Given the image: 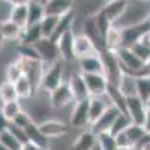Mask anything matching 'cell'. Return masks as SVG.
I'll return each instance as SVG.
<instances>
[{
	"instance_id": "cell-50",
	"label": "cell",
	"mask_w": 150,
	"mask_h": 150,
	"mask_svg": "<svg viewBox=\"0 0 150 150\" xmlns=\"http://www.w3.org/2000/svg\"><path fill=\"white\" fill-rule=\"evenodd\" d=\"M147 20L150 21V12H149V14H147Z\"/></svg>"
},
{
	"instance_id": "cell-4",
	"label": "cell",
	"mask_w": 150,
	"mask_h": 150,
	"mask_svg": "<svg viewBox=\"0 0 150 150\" xmlns=\"http://www.w3.org/2000/svg\"><path fill=\"white\" fill-rule=\"evenodd\" d=\"M99 56H101V59H102V63H104V75H105V78L108 80V84L117 87L123 71H122V66H120V63H119V59H117V56H116V51L102 50V51H99Z\"/></svg>"
},
{
	"instance_id": "cell-31",
	"label": "cell",
	"mask_w": 150,
	"mask_h": 150,
	"mask_svg": "<svg viewBox=\"0 0 150 150\" xmlns=\"http://www.w3.org/2000/svg\"><path fill=\"white\" fill-rule=\"evenodd\" d=\"M125 135H126V138L131 144V147H134L135 144H138V141L143 138V137L146 135V129L144 126H140V125H135V123H131L129 126L123 131Z\"/></svg>"
},
{
	"instance_id": "cell-29",
	"label": "cell",
	"mask_w": 150,
	"mask_h": 150,
	"mask_svg": "<svg viewBox=\"0 0 150 150\" xmlns=\"http://www.w3.org/2000/svg\"><path fill=\"white\" fill-rule=\"evenodd\" d=\"M0 101L2 104L6 102H14V101H20L17 89H15V84L11 83V81H2L0 83Z\"/></svg>"
},
{
	"instance_id": "cell-26",
	"label": "cell",
	"mask_w": 150,
	"mask_h": 150,
	"mask_svg": "<svg viewBox=\"0 0 150 150\" xmlns=\"http://www.w3.org/2000/svg\"><path fill=\"white\" fill-rule=\"evenodd\" d=\"M74 21H75V12L74 11L69 12V14H66V15H63V17H60L59 23H57V27H56V30H54V33L51 36V39L54 42H57L62 35H65L68 30L74 29Z\"/></svg>"
},
{
	"instance_id": "cell-10",
	"label": "cell",
	"mask_w": 150,
	"mask_h": 150,
	"mask_svg": "<svg viewBox=\"0 0 150 150\" xmlns=\"http://www.w3.org/2000/svg\"><path fill=\"white\" fill-rule=\"evenodd\" d=\"M69 125L81 131L89 128V99L74 102L69 112Z\"/></svg>"
},
{
	"instance_id": "cell-44",
	"label": "cell",
	"mask_w": 150,
	"mask_h": 150,
	"mask_svg": "<svg viewBox=\"0 0 150 150\" xmlns=\"http://www.w3.org/2000/svg\"><path fill=\"white\" fill-rule=\"evenodd\" d=\"M32 0H9V5L11 6H24V5H29Z\"/></svg>"
},
{
	"instance_id": "cell-30",
	"label": "cell",
	"mask_w": 150,
	"mask_h": 150,
	"mask_svg": "<svg viewBox=\"0 0 150 150\" xmlns=\"http://www.w3.org/2000/svg\"><path fill=\"white\" fill-rule=\"evenodd\" d=\"M42 38L41 29H39V24L36 26H27L26 29L23 30V36L18 44H26V45H33L35 42H38Z\"/></svg>"
},
{
	"instance_id": "cell-34",
	"label": "cell",
	"mask_w": 150,
	"mask_h": 150,
	"mask_svg": "<svg viewBox=\"0 0 150 150\" xmlns=\"http://www.w3.org/2000/svg\"><path fill=\"white\" fill-rule=\"evenodd\" d=\"M59 23V17H53V15H45L42 18V21L39 23V29L42 33V38H51L56 27Z\"/></svg>"
},
{
	"instance_id": "cell-19",
	"label": "cell",
	"mask_w": 150,
	"mask_h": 150,
	"mask_svg": "<svg viewBox=\"0 0 150 150\" xmlns=\"http://www.w3.org/2000/svg\"><path fill=\"white\" fill-rule=\"evenodd\" d=\"M74 36H75V30L71 29L65 35H62L59 38V41H57L60 59L63 60L65 63H66V62L75 60V57H74Z\"/></svg>"
},
{
	"instance_id": "cell-9",
	"label": "cell",
	"mask_w": 150,
	"mask_h": 150,
	"mask_svg": "<svg viewBox=\"0 0 150 150\" xmlns=\"http://www.w3.org/2000/svg\"><path fill=\"white\" fill-rule=\"evenodd\" d=\"M129 5H131L129 0H107L99 11L102 12L104 17L112 24V26H116V24L123 18V15L126 14Z\"/></svg>"
},
{
	"instance_id": "cell-7",
	"label": "cell",
	"mask_w": 150,
	"mask_h": 150,
	"mask_svg": "<svg viewBox=\"0 0 150 150\" xmlns=\"http://www.w3.org/2000/svg\"><path fill=\"white\" fill-rule=\"evenodd\" d=\"M125 112L128 114V117L131 119L132 123L140 125V126H144L147 111H146L144 101L138 95L125 98Z\"/></svg>"
},
{
	"instance_id": "cell-18",
	"label": "cell",
	"mask_w": 150,
	"mask_h": 150,
	"mask_svg": "<svg viewBox=\"0 0 150 150\" xmlns=\"http://www.w3.org/2000/svg\"><path fill=\"white\" fill-rule=\"evenodd\" d=\"M77 65H78L80 74H104V63H102V59L99 56V53L78 59Z\"/></svg>"
},
{
	"instance_id": "cell-6",
	"label": "cell",
	"mask_w": 150,
	"mask_h": 150,
	"mask_svg": "<svg viewBox=\"0 0 150 150\" xmlns=\"http://www.w3.org/2000/svg\"><path fill=\"white\" fill-rule=\"evenodd\" d=\"M116 56L119 59L122 71L128 72V74H132V75H135V77L140 74V71L144 66V62L137 56L129 47H120L116 51Z\"/></svg>"
},
{
	"instance_id": "cell-16",
	"label": "cell",
	"mask_w": 150,
	"mask_h": 150,
	"mask_svg": "<svg viewBox=\"0 0 150 150\" xmlns=\"http://www.w3.org/2000/svg\"><path fill=\"white\" fill-rule=\"evenodd\" d=\"M111 105L107 95L104 96H92L89 98V126L93 125L99 117L104 114V111Z\"/></svg>"
},
{
	"instance_id": "cell-51",
	"label": "cell",
	"mask_w": 150,
	"mask_h": 150,
	"mask_svg": "<svg viewBox=\"0 0 150 150\" xmlns=\"http://www.w3.org/2000/svg\"><path fill=\"white\" fill-rule=\"evenodd\" d=\"M42 150H50V147H48V149H42Z\"/></svg>"
},
{
	"instance_id": "cell-3",
	"label": "cell",
	"mask_w": 150,
	"mask_h": 150,
	"mask_svg": "<svg viewBox=\"0 0 150 150\" xmlns=\"http://www.w3.org/2000/svg\"><path fill=\"white\" fill-rule=\"evenodd\" d=\"M120 30H122V47H132L134 44L141 41L144 36L150 33V21L144 18L138 23L123 26L120 27Z\"/></svg>"
},
{
	"instance_id": "cell-23",
	"label": "cell",
	"mask_w": 150,
	"mask_h": 150,
	"mask_svg": "<svg viewBox=\"0 0 150 150\" xmlns=\"http://www.w3.org/2000/svg\"><path fill=\"white\" fill-rule=\"evenodd\" d=\"M47 15L45 5L41 0H32L27 5V26H36Z\"/></svg>"
},
{
	"instance_id": "cell-1",
	"label": "cell",
	"mask_w": 150,
	"mask_h": 150,
	"mask_svg": "<svg viewBox=\"0 0 150 150\" xmlns=\"http://www.w3.org/2000/svg\"><path fill=\"white\" fill-rule=\"evenodd\" d=\"M65 62L63 60H59L56 63L45 66L44 75H42V81H41V90L47 95H50L54 89L66 81V75H65V66H63Z\"/></svg>"
},
{
	"instance_id": "cell-20",
	"label": "cell",
	"mask_w": 150,
	"mask_h": 150,
	"mask_svg": "<svg viewBox=\"0 0 150 150\" xmlns=\"http://www.w3.org/2000/svg\"><path fill=\"white\" fill-rule=\"evenodd\" d=\"M96 144H98V137L87 128L75 137V140L69 146V150H92Z\"/></svg>"
},
{
	"instance_id": "cell-35",
	"label": "cell",
	"mask_w": 150,
	"mask_h": 150,
	"mask_svg": "<svg viewBox=\"0 0 150 150\" xmlns=\"http://www.w3.org/2000/svg\"><path fill=\"white\" fill-rule=\"evenodd\" d=\"M21 77H23V68L18 63V60L15 59V60H12L5 69V80L11 81V83H17Z\"/></svg>"
},
{
	"instance_id": "cell-32",
	"label": "cell",
	"mask_w": 150,
	"mask_h": 150,
	"mask_svg": "<svg viewBox=\"0 0 150 150\" xmlns=\"http://www.w3.org/2000/svg\"><path fill=\"white\" fill-rule=\"evenodd\" d=\"M24 110V105L20 102V101H14V102H6V104H2V114L5 116V119L8 122H14L15 117L20 114V112Z\"/></svg>"
},
{
	"instance_id": "cell-27",
	"label": "cell",
	"mask_w": 150,
	"mask_h": 150,
	"mask_svg": "<svg viewBox=\"0 0 150 150\" xmlns=\"http://www.w3.org/2000/svg\"><path fill=\"white\" fill-rule=\"evenodd\" d=\"M8 18L24 30L27 27V5H24V6H11Z\"/></svg>"
},
{
	"instance_id": "cell-52",
	"label": "cell",
	"mask_w": 150,
	"mask_h": 150,
	"mask_svg": "<svg viewBox=\"0 0 150 150\" xmlns=\"http://www.w3.org/2000/svg\"><path fill=\"white\" fill-rule=\"evenodd\" d=\"M3 2H8V3H9V0H3Z\"/></svg>"
},
{
	"instance_id": "cell-41",
	"label": "cell",
	"mask_w": 150,
	"mask_h": 150,
	"mask_svg": "<svg viewBox=\"0 0 150 150\" xmlns=\"http://www.w3.org/2000/svg\"><path fill=\"white\" fill-rule=\"evenodd\" d=\"M8 131L15 137L17 140H20L21 143H26L27 141V137H26V131H24L23 128H20V126H17V125H14V123H9V126H8Z\"/></svg>"
},
{
	"instance_id": "cell-43",
	"label": "cell",
	"mask_w": 150,
	"mask_h": 150,
	"mask_svg": "<svg viewBox=\"0 0 150 150\" xmlns=\"http://www.w3.org/2000/svg\"><path fill=\"white\" fill-rule=\"evenodd\" d=\"M21 150H42V149L39 146H36L35 143H32V141H26V143H23Z\"/></svg>"
},
{
	"instance_id": "cell-14",
	"label": "cell",
	"mask_w": 150,
	"mask_h": 150,
	"mask_svg": "<svg viewBox=\"0 0 150 150\" xmlns=\"http://www.w3.org/2000/svg\"><path fill=\"white\" fill-rule=\"evenodd\" d=\"M84 83L87 86L90 98L92 96H104L107 95L108 89V80L105 78L104 74H81Z\"/></svg>"
},
{
	"instance_id": "cell-47",
	"label": "cell",
	"mask_w": 150,
	"mask_h": 150,
	"mask_svg": "<svg viewBox=\"0 0 150 150\" xmlns=\"http://www.w3.org/2000/svg\"><path fill=\"white\" fill-rule=\"evenodd\" d=\"M116 150H132V147H120V146H117Z\"/></svg>"
},
{
	"instance_id": "cell-45",
	"label": "cell",
	"mask_w": 150,
	"mask_h": 150,
	"mask_svg": "<svg viewBox=\"0 0 150 150\" xmlns=\"http://www.w3.org/2000/svg\"><path fill=\"white\" fill-rule=\"evenodd\" d=\"M144 129L147 132H150V112L146 114V122H144Z\"/></svg>"
},
{
	"instance_id": "cell-33",
	"label": "cell",
	"mask_w": 150,
	"mask_h": 150,
	"mask_svg": "<svg viewBox=\"0 0 150 150\" xmlns=\"http://www.w3.org/2000/svg\"><path fill=\"white\" fill-rule=\"evenodd\" d=\"M129 48L144 62V63L150 62V42H149V39H147V36H144L141 41H138L137 44H134V45L129 47Z\"/></svg>"
},
{
	"instance_id": "cell-8",
	"label": "cell",
	"mask_w": 150,
	"mask_h": 150,
	"mask_svg": "<svg viewBox=\"0 0 150 150\" xmlns=\"http://www.w3.org/2000/svg\"><path fill=\"white\" fill-rule=\"evenodd\" d=\"M48 99H50V105H51V108H54V110L69 108L75 102L68 81H63L57 89H54L51 93L48 95Z\"/></svg>"
},
{
	"instance_id": "cell-38",
	"label": "cell",
	"mask_w": 150,
	"mask_h": 150,
	"mask_svg": "<svg viewBox=\"0 0 150 150\" xmlns=\"http://www.w3.org/2000/svg\"><path fill=\"white\" fill-rule=\"evenodd\" d=\"M98 144L101 146L102 150H116L117 149V144H116V140L111 134H101L98 135Z\"/></svg>"
},
{
	"instance_id": "cell-28",
	"label": "cell",
	"mask_w": 150,
	"mask_h": 150,
	"mask_svg": "<svg viewBox=\"0 0 150 150\" xmlns=\"http://www.w3.org/2000/svg\"><path fill=\"white\" fill-rule=\"evenodd\" d=\"M15 84V89H17V93H18V98H20V101L23 99V101H27V99H30L33 95H36V92H35V87H33V84L30 83V80L27 78V77H23L17 81V83H14Z\"/></svg>"
},
{
	"instance_id": "cell-12",
	"label": "cell",
	"mask_w": 150,
	"mask_h": 150,
	"mask_svg": "<svg viewBox=\"0 0 150 150\" xmlns=\"http://www.w3.org/2000/svg\"><path fill=\"white\" fill-rule=\"evenodd\" d=\"M41 132L47 137V138L51 141V140H60L63 138L65 135H68L69 132V126L65 122H60L57 119H47L41 123H38Z\"/></svg>"
},
{
	"instance_id": "cell-2",
	"label": "cell",
	"mask_w": 150,
	"mask_h": 150,
	"mask_svg": "<svg viewBox=\"0 0 150 150\" xmlns=\"http://www.w3.org/2000/svg\"><path fill=\"white\" fill-rule=\"evenodd\" d=\"M17 60L23 68V75L30 80V83L35 87V92L38 93L41 90V81L45 71V65L39 59H27V57L17 56Z\"/></svg>"
},
{
	"instance_id": "cell-53",
	"label": "cell",
	"mask_w": 150,
	"mask_h": 150,
	"mask_svg": "<svg viewBox=\"0 0 150 150\" xmlns=\"http://www.w3.org/2000/svg\"><path fill=\"white\" fill-rule=\"evenodd\" d=\"M149 5H150V0H149Z\"/></svg>"
},
{
	"instance_id": "cell-40",
	"label": "cell",
	"mask_w": 150,
	"mask_h": 150,
	"mask_svg": "<svg viewBox=\"0 0 150 150\" xmlns=\"http://www.w3.org/2000/svg\"><path fill=\"white\" fill-rule=\"evenodd\" d=\"M33 122V119H32V116L29 114V112L26 111V110H23L21 112H20V114L15 117V120L14 122H12V123H14V125H17V126H20V128H26L27 126V125L29 123H32Z\"/></svg>"
},
{
	"instance_id": "cell-22",
	"label": "cell",
	"mask_w": 150,
	"mask_h": 150,
	"mask_svg": "<svg viewBox=\"0 0 150 150\" xmlns=\"http://www.w3.org/2000/svg\"><path fill=\"white\" fill-rule=\"evenodd\" d=\"M0 33H2L5 41L20 42L21 36H23V29L18 27L15 23H12L9 18H5L0 21Z\"/></svg>"
},
{
	"instance_id": "cell-37",
	"label": "cell",
	"mask_w": 150,
	"mask_h": 150,
	"mask_svg": "<svg viewBox=\"0 0 150 150\" xmlns=\"http://www.w3.org/2000/svg\"><path fill=\"white\" fill-rule=\"evenodd\" d=\"M0 143L9 150H21V146H23V143L17 140L9 131H5L3 134H0Z\"/></svg>"
},
{
	"instance_id": "cell-25",
	"label": "cell",
	"mask_w": 150,
	"mask_h": 150,
	"mask_svg": "<svg viewBox=\"0 0 150 150\" xmlns=\"http://www.w3.org/2000/svg\"><path fill=\"white\" fill-rule=\"evenodd\" d=\"M122 47V30L119 26H111L104 36V50L117 51Z\"/></svg>"
},
{
	"instance_id": "cell-49",
	"label": "cell",
	"mask_w": 150,
	"mask_h": 150,
	"mask_svg": "<svg viewBox=\"0 0 150 150\" xmlns=\"http://www.w3.org/2000/svg\"><path fill=\"white\" fill-rule=\"evenodd\" d=\"M0 150H9V149H6V147L2 144V143H0Z\"/></svg>"
},
{
	"instance_id": "cell-39",
	"label": "cell",
	"mask_w": 150,
	"mask_h": 150,
	"mask_svg": "<svg viewBox=\"0 0 150 150\" xmlns=\"http://www.w3.org/2000/svg\"><path fill=\"white\" fill-rule=\"evenodd\" d=\"M137 95L146 102L150 98V78H138V87H137Z\"/></svg>"
},
{
	"instance_id": "cell-48",
	"label": "cell",
	"mask_w": 150,
	"mask_h": 150,
	"mask_svg": "<svg viewBox=\"0 0 150 150\" xmlns=\"http://www.w3.org/2000/svg\"><path fill=\"white\" fill-rule=\"evenodd\" d=\"M92 150H102V149H101V146H99V144H96V146H95Z\"/></svg>"
},
{
	"instance_id": "cell-5",
	"label": "cell",
	"mask_w": 150,
	"mask_h": 150,
	"mask_svg": "<svg viewBox=\"0 0 150 150\" xmlns=\"http://www.w3.org/2000/svg\"><path fill=\"white\" fill-rule=\"evenodd\" d=\"M33 48L36 50L38 57H39V60L45 66H50V65L56 63V62L62 60L57 42H54L51 38H41L38 42L33 44Z\"/></svg>"
},
{
	"instance_id": "cell-36",
	"label": "cell",
	"mask_w": 150,
	"mask_h": 150,
	"mask_svg": "<svg viewBox=\"0 0 150 150\" xmlns=\"http://www.w3.org/2000/svg\"><path fill=\"white\" fill-rule=\"evenodd\" d=\"M131 123H132V122H131V119L128 117L126 112H120V114L117 116V119L114 120V123H112V126H111V129H110L108 134H111L112 137H114V135L123 132Z\"/></svg>"
},
{
	"instance_id": "cell-21",
	"label": "cell",
	"mask_w": 150,
	"mask_h": 150,
	"mask_svg": "<svg viewBox=\"0 0 150 150\" xmlns=\"http://www.w3.org/2000/svg\"><path fill=\"white\" fill-rule=\"evenodd\" d=\"M137 87H138V77H135L132 74H128V72H123L122 77H120V81L117 84V89L119 92L125 96H135L137 95Z\"/></svg>"
},
{
	"instance_id": "cell-24",
	"label": "cell",
	"mask_w": 150,
	"mask_h": 150,
	"mask_svg": "<svg viewBox=\"0 0 150 150\" xmlns=\"http://www.w3.org/2000/svg\"><path fill=\"white\" fill-rule=\"evenodd\" d=\"M24 131H26L27 141L35 143L36 146H39L41 149H48V147H50V140L41 132V129H39V126H38L36 122L29 123L27 126L24 128Z\"/></svg>"
},
{
	"instance_id": "cell-17",
	"label": "cell",
	"mask_w": 150,
	"mask_h": 150,
	"mask_svg": "<svg viewBox=\"0 0 150 150\" xmlns=\"http://www.w3.org/2000/svg\"><path fill=\"white\" fill-rule=\"evenodd\" d=\"M45 12L47 15L53 17H63L74 11L75 0H45Z\"/></svg>"
},
{
	"instance_id": "cell-11",
	"label": "cell",
	"mask_w": 150,
	"mask_h": 150,
	"mask_svg": "<svg viewBox=\"0 0 150 150\" xmlns=\"http://www.w3.org/2000/svg\"><path fill=\"white\" fill-rule=\"evenodd\" d=\"M120 112H123V111H120L117 107H114V105H110L105 111H104V114L99 117L93 125H90L89 126V129L98 137V135H101V134H108L110 132V129H111V126H112V123H114V120L117 119V116L120 114Z\"/></svg>"
},
{
	"instance_id": "cell-42",
	"label": "cell",
	"mask_w": 150,
	"mask_h": 150,
	"mask_svg": "<svg viewBox=\"0 0 150 150\" xmlns=\"http://www.w3.org/2000/svg\"><path fill=\"white\" fill-rule=\"evenodd\" d=\"M9 123H11V122H8V120L5 119V116L2 114V111H0V134H3L5 131H8Z\"/></svg>"
},
{
	"instance_id": "cell-15",
	"label": "cell",
	"mask_w": 150,
	"mask_h": 150,
	"mask_svg": "<svg viewBox=\"0 0 150 150\" xmlns=\"http://www.w3.org/2000/svg\"><path fill=\"white\" fill-rule=\"evenodd\" d=\"M66 81L69 84V89L72 92V96H74V101L78 102V101H84V99H89L90 95H89V90H87V86L84 83V78L83 75L77 71L74 72L72 75L66 77Z\"/></svg>"
},
{
	"instance_id": "cell-46",
	"label": "cell",
	"mask_w": 150,
	"mask_h": 150,
	"mask_svg": "<svg viewBox=\"0 0 150 150\" xmlns=\"http://www.w3.org/2000/svg\"><path fill=\"white\" fill-rule=\"evenodd\" d=\"M5 39H3V36H2V33H0V51H2V48H3V45H5Z\"/></svg>"
},
{
	"instance_id": "cell-13",
	"label": "cell",
	"mask_w": 150,
	"mask_h": 150,
	"mask_svg": "<svg viewBox=\"0 0 150 150\" xmlns=\"http://www.w3.org/2000/svg\"><path fill=\"white\" fill-rule=\"evenodd\" d=\"M98 53H99V50L95 47L93 41L86 33H83V32L75 33V36H74V57H75V60L87 57V56H93Z\"/></svg>"
}]
</instances>
